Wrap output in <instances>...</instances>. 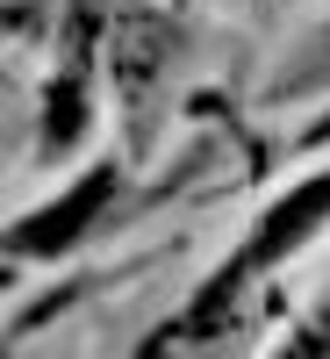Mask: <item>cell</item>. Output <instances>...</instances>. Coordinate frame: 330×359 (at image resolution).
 <instances>
[{"label":"cell","instance_id":"5","mask_svg":"<svg viewBox=\"0 0 330 359\" xmlns=\"http://www.w3.org/2000/svg\"><path fill=\"white\" fill-rule=\"evenodd\" d=\"M316 72H330V36H323V65H316ZM316 72H302V79H316Z\"/></svg>","mask_w":330,"mask_h":359},{"label":"cell","instance_id":"1","mask_svg":"<svg viewBox=\"0 0 330 359\" xmlns=\"http://www.w3.org/2000/svg\"><path fill=\"white\" fill-rule=\"evenodd\" d=\"M323 223H330V172L302 180L294 194H280L273 208H266V216H259V230L245 237V252H230V259L216 266V280H208V287L194 294V302H187V309H179V316L165 323V331H158V345L144 352V359H172V352L201 345L208 331H223V323H230V309H237V294H245V287L266 273V266H280L287 252H302V245H309V237H316Z\"/></svg>","mask_w":330,"mask_h":359},{"label":"cell","instance_id":"3","mask_svg":"<svg viewBox=\"0 0 330 359\" xmlns=\"http://www.w3.org/2000/svg\"><path fill=\"white\" fill-rule=\"evenodd\" d=\"M280 359H330V302L302 323V331H294V345H287Z\"/></svg>","mask_w":330,"mask_h":359},{"label":"cell","instance_id":"2","mask_svg":"<svg viewBox=\"0 0 330 359\" xmlns=\"http://www.w3.org/2000/svg\"><path fill=\"white\" fill-rule=\"evenodd\" d=\"M115 194H123V165H86L57 201H43L36 216H22L15 230H0V259H57V252H72L79 237L108 216Z\"/></svg>","mask_w":330,"mask_h":359},{"label":"cell","instance_id":"4","mask_svg":"<svg viewBox=\"0 0 330 359\" xmlns=\"http://www.w3.org/2000/svg\"><path fill=\"white\" fill-rule=\"evenodd\" d=\"M309 144H330V115H323V123H316V130H309Z\"/></svg>","mask_w":330,"mask_h":359},{"label":"cell","instance_id":"6","mask_svg":"<svg viewBox=\"0 0 330 359\" xmlns=\"http://www.w3.org/2000/svg\"><path fill=\"white\" fill-rule=\"evenodd\" d=\"M0 287H8V273H0Z\"/></svg>","mask_w":330,"mask_h":359}]
</instances>
